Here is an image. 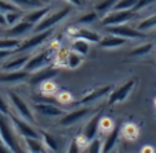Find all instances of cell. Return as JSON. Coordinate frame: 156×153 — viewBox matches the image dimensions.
<instances>
[{"label":"cell","instance_id":"cell-23","mask_svg":"<svg viewBox=\"0 0 156 153\" xmlns=\"http://www.w3.org/2000/svg\"><path fill=\"white\" fill-rule=\"evenodd\" d=\"M155 44L152 41H147V43H141L138 44L136 48L130 49L129 55L130 56H136V57H141V56H147L148 54H151L152 49H154Z\"/></svg>","mask_w":156,"mask_h":153},{"label":"cell","instance_id":"cell-31","mask_svg":"<svg viewBox=\"0 0 156 153\" xmlns=\"http://www.w3.org/2000/svg\"><path fill=\"white\" fill-rule=\"evenodd\" d=\"M86 153H103V140L93 138L86 145Z\"/></svg>","mask_w":156,"mask_h":153},{"label":"cell","instance_id":"cell-6","mask_svg":"<svg viewBox=\"0 0 156 153\" xmlns=\"http://www.w3.org/2000/svg\"><path fill=\"white\" fill-rule=\"evenodd\" d=\"M54 33H55V29H48V30H43V32L32 33L30 37L22 40L21 45L18 47L16 52H29V54H32L34 49L40 48L44 43H47L52 37Z\"/></svg>","mask_w":156,"mask_h":153},{"label":"cell","instance_id":"cell-36","mask_svg":"<svg viewBox=\"0 0 156 153\" xmlns=\"http://www.w3.org/2000/svg\"><path fill=\"white\" fill-rule=\"evenodd\" d=\"M112 129H114L112 120H111V119H107V118H104V116H103L101 120H100V131H103V133H110Z\"/></svg>","mask_w":156,"mask_h":153},{"label":"cell","instance_id":"cell-34","mask_svg":"<svg viewBox=\"0 0 156 153\" xmlns=\"http://www.w3.org/2000/svg\"><path fill=\"white\" fill-rule=\"evenodd\" d=\"M138 0H118L114 7V10H133L137 5Z\"/></svg>","mask_w":156,"mask_h":153},{"label":"cell","instance_id":"cell-39","mask_svg":"<svg viewBox=\"0 0 156 153\" xmlns=\"http://www.w3.org/2000/svg\"><path fill=\"white\" fill-rule=\"evenodd\" d=\"M63 2H66L67 4L73 5V7H76V8H82L86 5L88 0H63Z\"/></svg>","mask_w":156,"mask_h":153},{"label":"cell","instance_id":"cell-3","mask_svg":"<svg viewBox=\"0 0 156 153\" xmlns=\"http://www.w3.org/2000/svg\"><path fill=\"white\" fill-rule=\"evenodd\" d=\"M7 99L10 103L11 107V112L14 111V115L19 116V118L25 119V120L30 122L34 124L36 123V116H34V111L32 110L29 104L26 103V100L22 96H19L15 92H7Z\"/></svg>","mask_w":156,"mask_h":153},{"label":"cell","instance_id":"cell-17","mask_svg":"<svg viewBox=\"0 0 156 153\" xmlns=\"http://www.w3.org/2000/svg\"><path fill=\"white\" fill-rule=\"evenodd\" d=\"M74 38H82V40L88 41L89 44H99L103 36L99 32L93 29H89L86 26H80L74 29Z\"/></svg>","mask_w":156,"mask_h":153},{"label":"cell","instance_id":"cell-16","mask_svg":"<svg viewBox=\"0 0 156 153\" xmlns=\"http://www.w3.org/2000/svg\"><path fill=\"white\" fill-rule=\"evenodd\" d=\"M34 110L36 112L41 113L44 116H48V118H59V116L65 115L66 111H63L62 108L56 107L52 103H45V101H38L34 104Z\"/></svg>","mask_w":156,"mask_h":153},{"label":"cell","instance_id":"cell-15","mask_svg":"<svg viewBox=\"0 0 156 153\" xmlns=\"http://www.w3.org/2000/svg\"><path fill=\"white\" fill-rule=\"evenodd\" d=\"M29 74L26 70H19V71H2L0 73V83L4 85H15V83H21L29 79Z\"/></svg>","mask_w":156,"mask_h":153},{"label":"cell","instance_id":"cell-18","mask_svg":"<svg viewBox=\"0 0 156 153\" xmlns=\"http://www.w3.org/2000/svg\"><path fill=\"white\" fill-rule=\"evenodd\" d=\"M111 90H112L111 86H103V88H100V89H94V90H92L90 93H88L86 96H83L80 101H77L76 105H89L90 103H94L100 99L107 97L108 94L111 93Z\"/></svg>","mask_w":156,"mask_h":153},{"label":"cell","instance_id":"cell-41","mask_svg":"<svg viewBox=\"0 0 156 153\" xmlns=\"http://www.w3.org/2000/svg\"><path fill=\"white\" fill-rule=\"evenodd\" d=\"M0 153H15L8 145H5L3 141H0Z\"/></svg>","mask_w":156,"mask_h":153},{"label":"cell","instance_id":"cell-30","mask_svg":"<svg viewBox=\"0 0 156 153\" xmlns=\"http://www.w3.org/2000/svg\"><path fill=\"white\" fill-rule=\"evenodd\" d=\"M99 19H100V15L94 10H92V11H88V12L83 14V15L78 19V22H80L81 25H83V26H86V25L94 23V22L99 21Z\"/></svg>","mask_w":156,"mask_h":153},{"label":"cell","instance_id":"cell-20","mask_svg":"<svg viewBox=\"0 0 156 153\" xmlns=\"http://www.w3.org/2000/svg\"><path fill=\"white\" fill-rule=\"evenodd\" d=\"M126 44H127L126 38H122V37H119V36L110 34V33H108L107 36L101 37L99 45H100V48H103V49H116V48H121V47L126 45Z\"/></svg>","mask_w":156,"mask_h":153},{"label":"cell","instance_id":"cell-28","mask_svg":"<svg viewBox=\"0 0 156 153\" xmlns=\"http://www.w3.org/2000/svg\"><path fill=\"white\" fill-rule=\"evenodd\" d=\"M116 2H118V0H100L99 3H96V4H94L93 10L96 11V12L100 15V18H101L103 15H105V14L110 12L111 10H114Z\"/></svg>","mask_w":156,"mask_h":153},{"label":"cell","instance_id":"cell-21","mask_svg":"<svg viewBox=\"0 0 156 153\" xmlns=\"http://www.w3.org/2000/svg\"><path fill=\"white\" fill-rule=\"evenodd\" d=\"M119 134H121V127L119 126H115L110 133H107L105 140H103V153H111L115 149Z\"/></svg>","mask_w":156,"mask_h":153},{"label":"cell","instance_id":"cell-14","mask_svg":"<svg viewBox=\"0 0 156 153\" xmlns=\"http://www.w3.org/2000/svg\"><path fill=\"white\" fill-rule=\"evenodd\" d=\"M52 8H54V4L49 3V4L41 5V7H36V8H32V10H27V11H25V14H23V19H26L27 22H30V23H33L36 26L38 22H41L45 18L47 14H48Z\"/></svg>","mask_w":156,"mask_h":153},{"label":"cell","instance_id":"cell-42","mask_svg":"<svg viewBox=\"0 0 156 153\" xmlns=\"http://www.w3.org/2000/svg\"><path fill=\"white\" fill-rule=\"evenodd\" d=\"M0 27H3V29H7V22H5V15H4V12H2V11H0Z\"/></svg>","mask_w":156,"mask_h":153},{"label":"cell","instance_id":"cell-44","mask_svg":"<svg viewBox=\"0 0 156 153\" xmlns=\"http://www.w3.org/2000/svg\"><path fill=\"white\" fill-rule=\"evenodd\" d=\"M18 153H26V152H25V149L22 148V151H21V152H18Z\"/></svg>","mask_w":156,"mask_h":153},{"label":"cell","instance_id":"cell-33","mask_svg":"<svg viewBox=\"0 0 156 153\" xmlns=\"http://www.w3.org/2000/svg\"><path fill=\"white\" fill-rule=\"evenodd\" d=\"M41 140L44 141V144H45L47 149H49V151H58V142L56 140H55L54 137H52L49 133H41Z\"/></svg>","mask_w":156,"mask_h":153},{"label":"cell","instance_id":"cell-35","mask_svg":"<svg viewBox=\"0 0 156 153\" xmlns=\"http://www.w3.org/2000/svg\"><path fill=\"white\" fill-rule=\"evenodd\" d=\"M0 113L3 115H11V107H10V103H8V99L4 96L0 94Z\"/></svg>","mask_w":156,"mask_h":153},{"label":"cell","instance_id":"cell-22","mask_svg":"<svg viewBox=\"0 0 156 153\" xmlns=\"http://www.w3.org/2000/svg\"><path fill=\"white\" fill-rule=\"evenodd\" d=\"M56 74H58V70H55V68H52L51 66H49V67L44 68V70L34 73L29 81L33 85H41V83L45 82V81H51V78H54Z\"/></svg>","mask_w":156,"mask_h":153},{"label":"cell","instance_id":"cell-27","mask_svg":"<svg viewBox=\"0 0 156 153\" xmlns=\"http://www.w3.org/2000/svg\"><path fill=\"white\" fill-rule=\"evenodd\" d=\"M90 45L92 44H89L88 41L82 40V38H74L73 43H71L70 49L77 52V54L82 55V56H86L89 54V51H90Z\"/></svg>","mask_w":156,"mask_h":153},{"label":"cell","instance_id":"cell-5","mask_svg":"<svg viewBox=\"0 0 156 153\" xmlns=\"http://www.w3.org/2000/svg\"><path fill=\"white\" fill-rule=\"evenodd\" d=\"M136 11L133 10H111L105 15L100 18V25L103 27H111L118 26V25H125L133 21L136 16Z\"/></svg>","mask_w":156,"mask_h":153},{"label":"cell","instance_id":"cell-7","mask_svg":"<svg viewBox=\"0 0 156 153\" xmlns=\"http://www.w3.org/2000/svg\"><path fill=\"white\" fill-rule=\"evenodd\" d=\"M10 120L12 123L14 130H15L16 135L19 138H40L41 137V133L36 129L34 124L19 118V116L14 115L12 112L10 115Z\"/></svg>","mask_w":156,"mask_h":153},{"label":"cell","instance_id":"cell-10","mask_svg":"<svg viewBox=\"0 0 156 153\" xmlns=\"http://www.w3.org/2000/svg\"><path fill=\"white\" fill-rule=\"evenodd\" d=\"M105 32L110 34L119 36L122 38H126L127 41L130 40H145L147 33L140 32L138 29H136V26H130V25H118V26H111V27H104Z\"/></svg>","mask_w":156,"mask_h":153},{"label":"cell","instance_id":"cell-25","mask_svg":"<svg viewBox=\"0 0 156 153\" xmlns=\"http://www.w3.org/2000/svg\"><path fill=\"white\" fill-rule=\"evenodd\" d=\"M83 57L85 56H82V55L77 54V52H74L70 49V51L67 52V56H66L65 67L70 68V70H76V68H78L81 64H82Z\"/></svg>","mask_w":156,"mask_h":153},{"label":"cell","instance_id":"cell-29","mask_svg":"<svg viewBox=\"0 0 156 153\" xmlns=\"http://www.w3.org/2000/svg\"><path fill=\"white\" fill-rule=\"evenodd\" d=\"M23 14H25V11L19 10V8H15V10H11L8 12H5L4 15H5V22H7V27L14 26L19 21H22L23 19Z\"/></svg>","mask_w":156,"mask_h":153},{"label":"cell","instance_id":"cell-37","mask_svg":"<svg viewBox=\"0 0 156 153\" xmlns=\"http://www.w3.org/2000/svg\"><path fill=\"white\" fill-rule=\"evenodd\" d=\"M156 3V0H138V3H137V5L134 7V11L136 12H140V11H143V10H147L148 7H151L152 4H155Z\"/></svg>","mask_w":156,"mask_h":153},{"label":"cell","instance_id":"cell-24","mask_svg":"<svg viewBox=\"0 0 156 153\" xmlns=\"http://www.w3.org/2000/svg\"><path fill=\"white\" fill-rule=\"evenodd\" d=\"M136 29H138L143 33H148L151 30L156 29V14H152V15L145 16L144 19L138 21L136 23Z\"/></svg>","mask_w":156,"mask_h":153},{"label":"cell","instance_id":"cell-40","mask_svg":"<svg viewBox=\"0 0 156 153\" xmlns=\"http://www.w3.org/2000/svg\"><path fill=\"white\" fill-rule=\"evenodd\" d=\"M15 54L14 51H4V49H0V62H4L5 59H8L10 56H12V55Z\"/></svg>","mask_w":156,"mask_h":153},{"label":"cell","instance_id":"cell-45","mask_svg":"<svg viewBox=\"0 0 156 153\" xmlns=\"http://www.w3.org/2000/svg\"><path fill=\"white\" fill-rule=\"evenodd\" d=\"M47 2H49V0H47ZM60 2H63V0H60Z\"/></svg>","mask_w":156,"mask_h":153},{"label":"cell","instance_id":"cell-8","mask_svg":"<svg viewBox=\"0 0 156 153\" xmlns=\"http://www.w3.org/2000/svg\"><path fill=\"white\" fill-rule=\"evenodd\" d=\"M93 113H94L93 110L89 105H78V108H76V110L70 111V112H66L65 115L60 116L58 123L62 127H71L74 124H77L78 122H82L88 116L93 115Z\"/></svg>","mask_w":156,"mask_h":153},{"label":"cell","instance_id":"cell-13","mask_svg":"<svg viewBox=\"0 0 156 153\" xmlns=\"http://www.w3.org/2000/svg\"><path fill=\"white\" fill-rule=\"evenodd\" d=\"M33 29H34V25L27 22L26 19H22L18 23H15L14 26H10L7 29H4L3 36L5 37H11V38H21L23 40L27 34H32Z\"/></svg>","mask_w":156,"mask_h":153},{"label":"cell","instance_id":"cell-4","mask_svg":"<svg viewBox=\"0 0 156 153\" xmlns=\"http://www.w3.org/2000/svg\"><path fill=\"white\" fill-rule=\"evenodd\" d=\"M0 140L8 145L15 153L22 151L21 138L16 135L15 130L12 127V123L10 120V116L0 113Z\"/></svg>","mask_w":156,"mask_h":153},{"label":"cell","instance_id":"cell-32","mask_svg":"<svg viewBox=\"0 0 156 153\" xmlns=\"http://www.w3.org/2000/svg\"><path fill=\"white\" fill-rule=\"evenodd\" d=\"M121 131H122V135L129 141L136 140L138 135V130L134 124H126V126H123V129H122Z\"/></svg>","mask_w":156,"mask_h":153},{"label":"cell","instance_id":"cell-12","mask_svg":"<svg viewBox=\"0 0 156 153\" xmlns=\"http://www.w3.org/2000/svg\"><path fill=\"white\" fill-rule=\"evenodd\" d=\"M134 86H136V81L130 79L127 82H125L123 85H121L119 88L111 90V93L108 94V103L111 105H114V104H119V103L126 101L129 99V96L132 94Z\"/></svg>","mask_w":156,"mask_h":153},{"label":"cell","instance_id":"cell-9","mask_svg":"<svg viewBox=\"0 0 156 153\" xmlns=\"http://www.w3.org/2000/svg\"><path fill=\"white\" fill-rule=\"evenodd\" d=\"M101 118H103L101 112H94L93 115L90 116V119H89L88 123L83 127L80 140H77V142L80 144L81 146L88 145L89 141H92L93 138L97 137V133L100 131V120H101Z\"/></svg>","mask_w":156,"mask_h":153},{"label":"cell","instance_id":"cell-46","mask_svg":"<svg viewBox=\"0 0 156 153\" xmlns=\"http://www.w3.org/2000/svg\"><path fill=\"white\" fill-rule=\"evenodd\" d=\"M0 141H2V140H0Z\"/></svg>","mask_w":156,"mask_h":153},{"label":"cell","instance_id":"cell-2","mask_svg":"<svg viewBox=\"0 0 156 153\" xmlns=\"http://www.w3.org/2000/svg\"><path fill=\"white\" fill-rule=\"evenodd\" d=\"M71 11H73V5L67 4V3L63 4L62 7H59V8L54 7L48 14H47V16L43 19V21L38 22V23L36 25L34 29H33V33L43 32V30H48V29H55L56 25H59L60 22L65 21V19L70 15Z\"/></svg>","mask_w":156,"mask_h":153},{"label":"cell","instance_id":"cell-43","mask_svg":"<svg viewBox=\"0 0 156 153\" xmlns=\"http://www.w3.org/2000/svg\"><path fill=\"white\" fill-rule=\"evenodd\" d=\"M3 33H4V29H3V27H0V36H3Z\"/></svg>","mask_w":156,"mask_h":153},{"label":"cell","instance_id":"cell-19","mask_svg":"<svg viewBox=\"0 0 156 153\" xmlns=\"http://www.w3.org/2000/svg\"><path fill=\"white\" fill-rule=\"evenodd\" d=\"M22 148L26 153H47V146L40 138H21Z\"/></svg>","mask_w":156,"mask_h":153},{"label":"cell","instance_id":"cell-11","mask_svg":"<svg viewBox=\"0 0 156 153\" xmlns=\"http://www.w3.org/2000/svg\"><path fill=\"white\" fill-rule=\"evenodd\" d=\"M29 52H15L12 56H10L8 59H5L4 62L0 66V70L2 71H19L23 70L25 66H26L27 60L30 57Z\"/></svg>","mask_w":156,"mask_h":153},{"label":"cell","instance_id":"cell-38","mask_svg":"<svg viewBox=\"0 0 156 153\" xmlns=\"http://www.w3.org/2000/svg\"><path fill=\"white\" fill-rule=\"evenodd\" d=\"M81 152H82V146L77 142V140L71 141L70 146H69V149H67V153H81Z\"/></svg>","mask_w":156,"mask_h":153},{"label":"cell","instance_id":"cell-26","mask_svg":"<svg viewBox=\"0 0 156 153\" xmlns=\"http://www.w3.org/2000/svg\"><path fill=\"white\" fill-rule=\"evenodd\" d=\"M21 43H22L21 38H11V37H5V36H0V49H4V51L16 52Z\"/></svg>","mask_w":156,"mask_h":153},{"label":"cell","instance_id":"cell-1","mask_svg":"<svg viewBox=\"0 0 156 153\" xmlns=\"http://www.w3.org/2000/svg\"><path fill=\"white\" fill-rule=\"evenodd\" d=\"M56 52H58V44L56 45H48L47 48L41 49V51L36 52V54H32L23 70H26L29 74H34L37 71H41L44 68L49 67L55 62Z\"/></svg>","mask_w":156,"mask_h":153}]
</instances>
